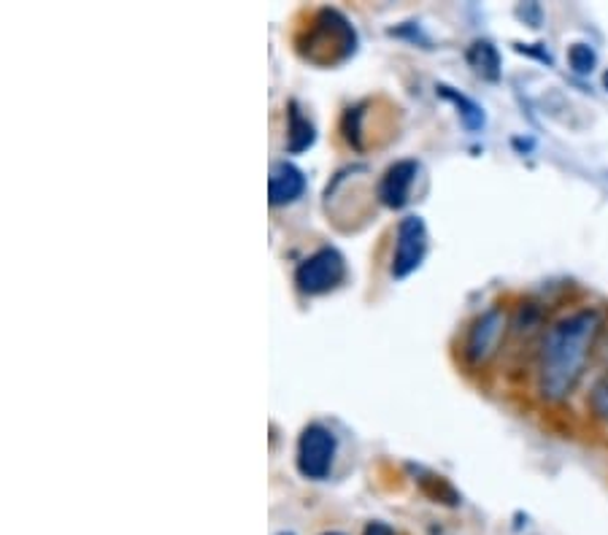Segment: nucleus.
Wrapping results in <instances>:
<instances>
[{
    "label": "nucleus",
    "mask_w": 608,
    "mask_h": 535,
    "mask_svg": "<svg viewBox=\"0 0 608 535\" xmlns=\"http://www.w3.org/2000/svg\"><path fill=\"white\" fill-rule=\"evenodd\" d=\"M600 328V314L595 308H582L546 330L539 355V393L546 400H562L573 393L587 368Z\"/></svg>",
    "instance_id": "obj_1"
},
{
    "label": "nucleus",
    "mask_w": 608,
    "mask_h": 535,
    "mask_svg": "<svg viewBox=\"0 0 608 535\" xmlns=\"http://www.w3.org/2000/svg\"><path fill=\"white\" fill-rule=\"evenodd\" d=\"M308 33H312V36H308V58H312L314 63H317L319 58V49H328V63H335V60L355 52L357 47L355 27L333 9L319 11Z\"/></svg>",
    "instance_id": "obj_2"
},
{
    "label": "nucleus",
    "mask_w": 608,
    "mask_h": 535,
    "mask_svg": "<svg viewBox=\"0 0 608 535\" xmlns=\"http://www.w3.org/2000/svg\"><path fill=\"white\" fill-rule=\"evenodd\" d=\"M344 273V257L335 250H330V246H325V250L314 252L308 260H303L301 266H297L295 284L297 290L306 292V295H322V292H330L333 286H339Z\"/></svg>",
    "instance_id": "obj_3"
},
{
    "label": "nucleus",
    "mask_w": 608,
    "mask_h": 535,
    "mask_svg": "<svg viewBox=\"0 0 608 535\" xmlns=\"http://www.w3.org/2000/svg\"><path fill=\"white\" fill-rule=\"evenodd\" d=\"M335 438L322 424H308L297 441V468L306 479H325L333 466Z\"/></svg>",
    "instance_id": "obj_4"
},
{
    "label": "nucleus",
    "mask_w": 608,
    "mask_h": 535,
    "mask_svg": "<svg viewBox=\"0 0 608 535\" xmlns=\"http://www.w3.org/2000/svg\"><path fill=\"white\" fill-rule=\"evenodd\" d=\"M425 252H428V230H425L422 217H403L397 225V244L395 257H392V276L403 279L411 270L422 266Z\"/></svg>",
    "instance_id": "obj_5"
},
{
    "label": "nucleus",
    "mask_w": 608,
    "mask_h": 535,
    "mask_svg": "<svg viewBox=\"0 0 608 535\" xmlns=\"http://www.w3.org/2000/svg\"><path fill=\"white\" fill-rule=\"evenodd\" d=\"M503 333H506V314L501 308H490L482 317L473 322L471 333L466 341V357L473 366H482L484 360H490L495 355L497 344H501Z\"/></svg>",
    "instance_id": "obj_6"
},
{
    "label": "nucleus",
    "mask_w": 608,
    "mask_h": 535,
    "mask_svg": "<svg viewBox=\"0 0 608 535\" xmlns=\"http://www.w3.org/2000/svg\"><path fill=\"white\" fill-rule=\"evenodd\" d=\"M419 165L414 160H401V163L390 165L387 174L379 181V201L390 208H401L408 201L414 179H417Z\"/></svg>",
    "instance_id": "obj_7"
},
{
    "label": "nucleus",
    "mask_w": 608,
    "mask_h": 535,
    "mask_svg": "<svg viewBox=\"0 0 608 535\" xmlns=\"http://www.w3.org/2000/svg\"><path fill=\"white\" fill-rule=\"evenodd\" d=\"M306 190V176L301 168L292 163H274L268 179V195L274 206H284V203L297 201Z\"/></svg>",
    "instance_id": "obj_8"
},
{
    "label": "nucleus",
    "mask_w": 608,
    "mask_h": 535,
    "mask_svg": "<svg viewBox=\"0 0 608 535\" xmlns=\"http://www.w3.org/2000/svg\"><path fill=\"white\" fill-rule=\"evenodd\" d=\"M468 63L484 79H497L501 76V54L490 41H477L468 49Z\"/></svg>",
    "instance_id": "obj_9"
},
{
    "label": "nucleus",
    "mask_w": 608,
    "mask_h": 535,
    "mask_svg": "<svg viewBox=\"0 0 608 535\" xmlns=\"http://www.w3.org/2000/svg\"><path fill=\"white\" fill-rule=\"evenodd\" d=\"M314 143V128L306 117L301 114V109L295 103H290V133H287V149L290 152H303Z\"/></svg>",
    "instance_id": "obj_10"
},
{
    "label": "nucleus",
    "mask_w": 608,
    "mask_h": 535,
    "mask_svg": "<svg viewBox=\"0 0 608 535\" xmlns=\"http://www.w3.org/2000/svg\"><path fill=\"white\" fill-rule=\"evenodd\" d=\"M441 90V95L444 98H449V101H455L457 106H460V114H463V123L468 125L471 130H479L484 125V114H482V109L477 106L473 101H468L466 95H457V92H452V87H439Z\"/></svg>",
    "instance_id": "obj_11"
},
{
    "label": "nucleus",
    "mask_w": 608,
    "mask_h": 535,
    "mask_svg": "<svg viewBox=\"0 0 608 535\" xmlns=\"http://www.w3.org/2000/svg\"><path fill=\"white\" fill-rule=\"evenodd\" d=\"M568 60H571V68L577 74H593L595 63H598V54L593 52V47L587 43H573L571 52H568Z\"/></svg>",
    "instance_id": "obj_12"
},
{
    "label": "nucleus",
    "mask_w": 608,
    "mask_h": 535,
    "mask_svg": "<svg viewBox=\"0 0 608 535\" xmlns=\"http://www.w3.org/2000/svg\"><path fill=\"white\" fill-rule=\"evenodd\" d=\"M590 406H593V413L598 419H608V373L604 379H600V384L595 387L593 393V400H590Z\"/></svg>",
    "instance_id": "obj_13"
},
{
    "label": "nucleus",
    "mask_w": 608,
    "mask_h": 535,
    "mask_svg": "<svg viewBox=\"0 0 608 535\" xmlns=\"http://www.w3.org/2000/svg\"><path fill=\"white\" fill-rule=\"evenodd\" d=\"M365 535H395V533H392V527L381 525V522H373V525L365 527Z\"/></svg>",
    "instance_id": "obj_14"
},
{
    "label": "nucleus",
    "mask_w": 608,
    "mask_h": 535,
    "mask_svg": "<svg viewBox=\"0 0 608 535\" xmlns=\"http://www.w3.org/2000/svg\"><path fill=\"white\" fill-rule=\"evenodd\" d=\"M604 85L608 87V71H606V76H604Z\"/></svg>",
    "instance_id": "obj_15"
},
{
    "label": "nucleus",
    "mask_w": 608,
    "mask_h": 535,
    "mask_svg": "<svg viewBox=\"0 0 608 535\" xmlns=\"http://www.w3.org/2000/svg\"><path fill=\"white\" fill-rule=\"evenodd\" d=\"M279 535H292V533H279Z\"/></svg>",
    "instance_id": "obj_16"
},
{
    "label": "nucleus",
    "mask_w": 608,
    "mask_h": 535,
    "mask_svg": "<svg viewBox=\"0 0 608 535\" xmlns=\"http://www.w3.org/2000/svg\"><path fill=\"white\" fill-rule=\"evenodd\" d=\"M328 535H339V533H328Z\"/></svg>",
    "instance_id": "obj_17"
}]
</instances>
